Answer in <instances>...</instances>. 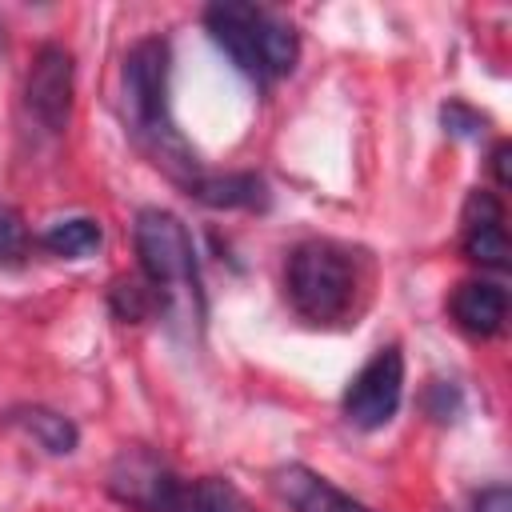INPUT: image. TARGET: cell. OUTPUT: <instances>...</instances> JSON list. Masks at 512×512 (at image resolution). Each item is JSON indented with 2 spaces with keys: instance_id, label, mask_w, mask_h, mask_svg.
I'll return each instance as SVG.
<instances>
[{
  "instance_id": "1",
  "label": "cell",
  "mask_w": 512,
  "mask_h": 512,
  "mask_svg": "<svg viewBox=\"0 0 512 512\" xmlns=\"http://www.w3.org/2000/svg\"><path fill=\"white\" fill-rule=\"evenodd\" d=\"M124 108H128V124H132L136 140L148 148V156L192 188L200 180V172H196V160H192L188 144L180 140L172 112H168V40L144 36L124 56Z\"/></svg>"
},
{
  "instance_id": "2",
  "label": "cell",
  "mask_w": 512,
  "mask_h": 512,
  "mask_svg": "<svg viewBox=\"0 0 512 512\" xmlns=\"http://www.w3.org/2000/svg\"><path fill=\"white\" fill-rule=\"evenodd\" d=\"M108 488L136 512H248L244 496L228 480H184L148 448H124L108 472Z\"/></svg>"
},
{
  "instance_id": "3",
  "label": "cell",
  "mask_w": 512,
  "mask_h": 512,
  "mask_svg": "<svg viewBox=\"0 0 512 512\" xmlns=\"http://www.w3.org/2000/svg\"><path fill=\"white\" fill-rule=\"evenodd\" d=\"M204 24L212 40L224 48V56L256 84H272L296 68V56H300L296 28L268 8L220 0L204 12Z\"/></svg>"
},
{
  "instance_id": "4",
  "label": "cell",
  "mask_w": 512,
  "mask_h": 512,
  "mask_svg": "<svg viewBox=\"0 0 512 512\" xmlns=\"http://www.w3.org/2000/svg\"><path fill=\"white\" fill-rule=\"evenodd\" d=\"M284 288H288L292 308L308 324H336L352 312L356 264L340 244L308 240L288 256Z\"/></svg>"
},
{
  "instance_id": "5",
  "label": "cell",
  "mask_w": 512,
  "mask_h": 512,
  "mask_svg": "<svg viewBox=\"0 0 512 512\" xmlns=\"http://www.w3.org/2000/svg\"><path fill=\"white\" fill-rule=\"evenodd\" d=\"M140 276L148 288L168 304L176 292L200 296V272H196V248L180 216L164 208H140L132 224Z\"/></svg>"
},
{
  "instance_id": "6",
  "label": "cell",
  "mask_w": 512,
  "mask_h": 512,
  "mask_svg": "<svg viewBox=\"0 0 512 512\" xmlns=\"http://www.w3.org/2000/svg\"><path fill=\"white\" fill-rule=\"evenodd\" d=\"M404 396V356L396 344L380 348L348 384L344 392V416L356 428H384Z\"/></svg>"
},
{
  "instance_id": "7",
  "label": "cell",
  "mask_w": 512,
  "mask_h": 512,
  "mask_svg": "<svg viewBox=\"0 0 512 512\" xmlns=\"http://www.w3.org/2000/svg\"><path fill=\"white\" fill-rule=\"evenodd\" d=\"M72 84H76V64L72 52L60 44H40L32 56L28 80H24V104L48 132H64L72 120Z\"/></svg>"
},
{
  "instance_id": "8",
  "label": "cell",
  "mask_w": 512,
  "mask_h": 512,
  "mask_svg": "<svg viewBox=\"0 0 512 512\" xmlns=\"http://www.w3.org/2000/svg\"><path fill=\"white\" fill-rule=\"evenodd\" d=\"M464 256L480 268H508L504 208L492 192H472L464 204Z\"/></svg>"
},
{
  "instance_id": "9",
  "label": "cell",
  "mask_w": 512,
  "mask_h": 512,
  "mask_svg": "<svg viewBox=\"0 0 512 512\" xmlns=\"http://www.w3.org/2000/svg\"><path fill=\"white\" fill-rule=\"evenodd\" d=\"M280 500L292 508V512H376L368 504H360L356 496L340 492L332 480H324L320 472L304 468V464H288L272 476Z\"/></svg>"
},
{
  "instance_id": "10",
  "label": "cell",
  "mask_w": 512,
  "mask_h": 512,
  "mask_svg": "<svg viewBox=\"0 0 512 512\" xmlns=\"http://www.w3.org/2000/svg\"><path fill=\"white\" fill-rule=\"evenodd\" d=\"M452 316L468 336H496L508 320V296L500 284L468 280L452 292Z\"/></svg>"
},
{
  "instance_id": "11",
  "label": "cell",
  "mask_w": 512,
  "mask_h": 512,
  "mask_svg": "<svg viewBox=\"0 0 512 512\" xmlns=\"http://www.w3.org/2000/svg\"><path fill=\"white\" fill-rule=\"evenodd\" d=\"M196 200L212 208H256L264 200V184L252 172H232V176H200L188 188Z\"/></svg>"
},
{
  "instance_id": "12",
  "label": "cell",
  "mask_w": 512,
  "mask_h": 512,
  "mask_svg": "<svg viewBox=\"0 0 512 512\" xmlns=\"http://www.w3.org/2000/svg\"><path fill=\"white\" fill-rule=\"evenodd\" d=\"M8 420L20 424V428H24L44 452H52V456H68V452L76 448V440H80L76 424H72L68 416L52 412V408H20V412H12Z\"/></svg>"
},
{
  "instance_id": "13",
  "label": "cell",
  "mask_w": 512,
  "mask_h": 512,
  "mask_svg": "<svg viewBox=\"0 0 512 512\" xmlns=\"http://www.w3.org/2000/svg\"><path fill=\"white\" fill-rule=\"evenodd\" d=\"M100 244H104V232L88 216H68L40 232V248H48L52 256H68V260H80V256L96 252Z\"/></svg>"
},
{
  "instance_id": "14",
  "label": "cell",
  "mask_w": 512,
  "mask_h": 512,
  "mask_svg": "<svg viewBox=\"0 0 512 512\" xmlns=\"http://www.w3.org/2000/svg\"><path fill=\"white\" fill-rule=\"evenodd\" d=\"M112 304H116V316H120V320H144L148 308H152V304H164V300L148 288V280H116Z\"/></svg>"
},
{
  "instance_id": "15",
  "label": "cell",
  "mask_w": 512,
  "mask_h": 512,
  "mask_svg": "<svg viewBox=\"0 0 512 512\" xmlns=\"http://www.w3.org/2000/svg\"><path fill=\"white\" fill-rule=\"evenodd\" d=\"M28 252V228L24 216L8 204H0V260H16Z\"/></svg>"
},
{
  "instance_id": "16",
  "label": "cell",
  "mask_w": 512,
  "mask_h": 512,
  "mask_svg": "<svg viewBox=\"0 0 512 512\" xmlns=\"http://www.w3.org/2000/svg\"><path fill=\"white\" fill-rule=\"evenodd\" d=\"M476 124H480V116H472L464 104H448V108H444V128H448V132L468 136V132H476Z\"/></svg>"
},
{
  "instance_id": "17",
  "label": "cell",
  "mask_w": 512,
  "mask_h": 512,
  "mask_svg": "<svg viewBox=\"0 0 512 512\" xmlns=\"http://www.w3.org/2000/svg\"><path fill=\"white\" fill-rule=\"evenodd\" d=\"M476 512H512V492H508L504 484L484 488V492L476 496Z\"/></svg>"
},
{
  "instance_id": "18",
  "label": "cell",
  "mask_w": 512,
  "mask_h": 512,
  "mask_svg": "<svg viewBox=\"0 0 512 512\" xmlns=\"http://www.w3.org/2000/svg\"><path fill=\"white\" fill-rule=\"evenodd\" d=\"M508 156H512V148L500 140V144L492 148V176H496V184H500V188H508V184H512V176H508Z\"/></svg>"
}]
</instances>
